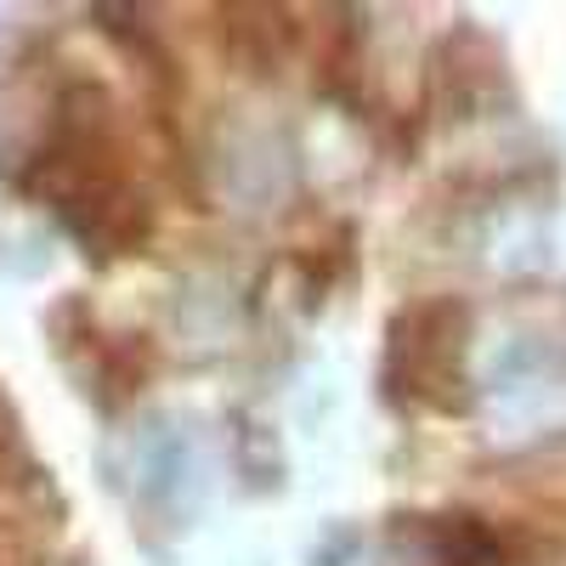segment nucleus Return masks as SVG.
Listing matches in <instances>:
<instances>
[{"mask_svg": "<svg viewBox=\"0 0 566 566\" xmlns=\"http://www.w3.org/2000/svg\"><path fill=\"white\" fill-rule=\"evenodd\" d=\"M108 97L97 85H69L52 136L34 159V187L85 244L97 250H130L148 239V205H142L125 148L108 119Z\"/></svg>", "mask_w": 566, "mask_h": 566, "instance_id": "f257e3e1", "label": "nucleus"}, {"mask_svg": "<svg viewBox=\"0 0 566 566\" xmlns=\"http://www.w3.org/2000/svg\"><path fill=\"white\" fill-rule=\"evenodd\" d=\"M464 340L470 312L448 295L413 301L386 328V391L402 408L459 413L464 408Z\"/></svg>", "mask_w": 566, "mask_h": 566, "instance_id": "f03ea898", "label": "nucleus"}]
</instances>
